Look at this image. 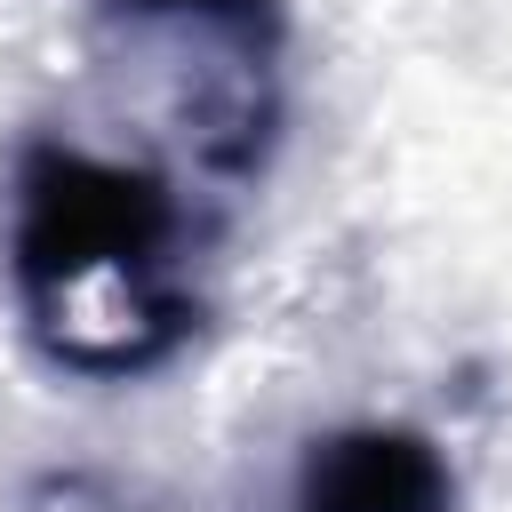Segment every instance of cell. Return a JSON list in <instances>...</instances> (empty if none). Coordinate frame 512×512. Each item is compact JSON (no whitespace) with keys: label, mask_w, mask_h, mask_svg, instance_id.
<instances>
[{"label":"cell","mask_w":512,"mask_h":512,"mask_svg":"<svg viewBox=\"0 0 512 512\" xmlns=\"http://www.w3.org/2000/svg\"><path fill=\"white\" fill-rule=\"evenodd\" d=\"M128 16H200V24H232V32H264L280 24V0H112Z\"/></svg>","instance_id":"3"},{"label":"cell","mask_w":512,"mask_h":512,"mask_svg":"<svg viewBox=\"0 0 512 512\" xmlns=\"http://www.w3.org/2000/svg\"><path fill=\"white\" fill-rule=\"evenodd\" d=\"M24 208H16V288L40 320V336H56V320H72V304L96 280H120L128 296H144L160 248H168V192L136 168L88 160V152H56L40 144L24 160Z\"/></svg>","instance_id":"1"},{"label":"cell","mask_w":512,"mask_h":512,"mask_svg":"<svg viewBox=\"0 0 512 512\" xmlns=\"http://www.w3.org/2000/svg\"><path fill=\"white\" fill-rule=\"evenodd\" d=\"M288 512H456V480L432 440L400 424H352L304 448Z\"/></svg>","instance_id":"2"}]
</instances>
